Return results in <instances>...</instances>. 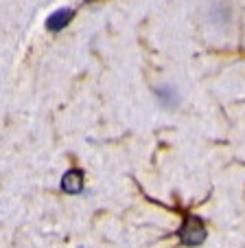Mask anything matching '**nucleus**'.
<instances>
[{
  "mask_svg": "<svg viewBox=\"0 0 245 248\" xmlns=\"http://www.w3.org/2000/svg\"><path fill=\"white\" fill-rule=\"evenodd\" d=\"M180 239L184 244H188V246H197V244H202L203 239H206V226H203L202 220L195 216L186 217L182 229H180Z\"/></svg>",
  "mask_w": 245,
  "mask_h": 248,
  "instance_id": "f257e3e1",
  "label": "nucleus"
},
{
  "mask_svg": "<svg viewBox=\"0 0 245 248\" xmlns=\"http://www.w3.org/2000/svg\"><path fill=\"white\" fill-rule=\"evenodd\" d=\"M61 189L66 193H79L84 189V171L81 169H70V171L64 173L61 178Z\"/></svg>",
  "mask_w": 245,
  "mask_h": 248,
  "instance_id": "f03ea898",
  "label": "nucleus"
},
{
  "mask_svg": "<svg viewBox=\"0 0 245 248\" xmlns=\"http://www.w3.org/2000/svg\"><path fill=\"white\" fill-rule=\"evenodd\" d=\"M70 18H72V11L70 9H59L57 14H53L51 18H48L46 27L51 29V31H61V29L70 22Z\"/></svg>",
  "mask_w": 245,
  "mask_h": 248,
  "instance_id": "7ed1b4c3",
  "label": "nucleus"
}]
</instances>
